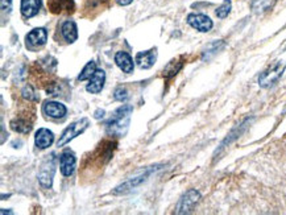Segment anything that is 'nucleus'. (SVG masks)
<instances>
[{
  "instance_id": "obj_1",
  "label": "nucleus",
  "mask_w": 286,
  "mask_h": 215,
  "mask_svg": "<svg viewBox=\"0 0 286 215\" xmlns=\"http://www.w3.org/2000/svg\"><path fill=\"white\" fill-rule=\"evenodd\" d=\"M116 145L117 143L112 139L102 140L94 151L91 152L90 155H87L86 159L83 160L82 169H81L82 177L89 181L96 177L102 172L103 168L111 161Z\"/></svg>"
},
{
  "instance_id": "obj_2",
  "label": "nucleus",
  "mask_w": 286,
  "mask_h": 215,
  "mask_svg": "<svg viewBox=\"0 0 286 215\" xmlns=\"http://www.w3.org/2000/svg\"><path fill=\"white\" fill-rule=\"evenodd\" d=\"M133 112V107L131 105H124L113 112L109 120L105 123V132L111 137H121L128 131L131 115Z\"/></svg>"
},
{
  "instance_id": "obj_3",
  "label": "nucleus",
  "mask_w": 286,
  "mask_h": 215,
  "mask_svg": "<svg viewBox=\"0 0 286 215\" xmlns=\"http://www.w3.org/2000/svg\"><path fill=\"white\" fill-rule=\"evenodd\" d=\"M286 69V62L284 61H276L272 65H269L265 70L259 77V85L263 89H269L273 85L279 82L280 78L283 77Z\"/></svg>"
},
{
  "instance_id": "obj_4",
  "label": "nucleus",
  "mask_w": 286,
  "mask_h": 215,
  "mask_svg": "<svg viewBox=\"0 0 286 215\" xmlns=\"http://www.w3.org/2000/svg\"><path fill=\"white\" fill-rule=\"evenodd\" d=\"M157 168H158V165L151 166V168H148V169H145L144 172H141V173H139L137 176H135V177L129 178L128 181L123 182V184H120V185L113 189L112 194H115V196L128 194V193H131L132 190H135V189L139 188L140 185H143L144 182L147 181L148 178L151 177L152 173L157 170Z\"/></svg>"
},
{
  "instance_id": "obj_5",
  "label": "nucleus",
  "mask_w": 286,
  "mask_h": 215,
  "mask_svg": "<svg viewBox=\"0 0 286 215\" xmlns=\"http://www.w3.org/2000/svg\"><path fill=\"white\" fill-rule=\"evenodd\" d=\"M34 121V107L32 108L23 109L21 112H19L13 119L11 120V128L15 132L19 133H29L33 128Z\"/></svg>"
},
{
  "instance_id": "obj_6",
  "label": "nucleus",
  "mask_w": 286,
  "mask_h": 215,
  "mask_svg": "<svg viewBox=\"0 0 286 215\" xmlns=\"http://www.w3.org/2000/svg\"><path fill=\"white\" fill-rule=\"evenodd\" d=\"M89 125H90V120H89L87 117H82V119H79V120L72 123V124L69 125L68 128L62 132L57 145H58V147H65V145L70 143L73 139H76L77 136L85 132V131L89 128Z\"/></svg>"
},
{
  "instance_id": "obj_7",
  "label": "nucleus",
  "mask_w": 286,
  "mask_h": 215,
  "mask_svg": "<svg viewBox=\"0 0 286 215\" xmlns=\"http://www.w3.org/2000/svg\"><path fill=\"white\" fill-rule=\"evenodd\" d=\"M56 173V157L54 155L48 156L42 161L40 170H38V182L44 189H50L53 185V177Z\"/></svg>"
},
{
  "instance_id": "obj_8",
  "label": "nucleus",
  "mask_w": 286,
  "mask_h": 215,
  "mask_svg": "<svg viewBox=\"0 0 286 215\" xmlns=\"http://www.w3.org/2000/svg\"><path fill=\"white\" fill-rule=\"evenodd\" d=\"M200 193L195 189H190L181 197L176 206V214H189L195 208V205L199 202Z\"/></svg>"
},
{
  "instance_id": "obj_9",
  "label": "nucleus",
  "mask_w": 286,
  "mask_h": 215,
  "mask_svg": "<svg viewBox=\"0 0 286 215\" xmlns=\"http://www.w3.org/2000/svg\"><path fill=\"white\" fill-rule=\"evenodd\" d=\"M48 7L54 15H72L76 12L74 0H48Z\"/></svg>"
},
{
  "instance_id": "obj_10",
  "label": "nucleus",
  "mask_w": 286,
  "mask_h": 215,
  "mask_svg": "<svg viewBox=\"0 0 286 215\" xmlns=\"http://www.w3.org/2000/svg\"><path fill=\"white\" fill-rule=\"evenodd\" d=\"M77 166V159L76 155L72 151L62 152V155L60 157V169L61 173L64 174L65 177H70Z\"/></svg>"
},
{
  "instance_id": "obj_11",
  "label": "nucleus",
  "mask_w": 286,
  "mask_h": 215,
  "mask_svg": "<svg viewBox=\"0 0 286 215\" xmlns=\"http://www.w3.org/2000/svg\"><path fill=\"white\" fill-rule=\"evenodd\" d=\"M188 23L191 25L194 29L199 30V32H208L212 28V20L206 15L202 13H191L188 16Z\"/></svg>"
},
{
  "instance_id": "obj_12",
  "label": "nucleus",
  "mask_w": 286,
  "mask_h": 215,
  "mask_svg": "<svg viewBox=\"0 0 286 215\" xmlns=\"http://www.w3.org/2000/svg\"><path fill=\"white\" fill-rule=\"evenodd\" d=\"M26 45L29 48H38L45 45L48 41V32L45 28H36L26 34Z\"/></svg>"
},
{
  "instance_id": "obj_13",
  "label": "nucleus",
  "mask_w": 286,
  "mask_h": 215,
  "mask_svg": "<svg viewBox=\"0 0 286 215\" xmlns=\"http://www.w3.org/2000/svg\"><path fill=\"white\" fill-rule=\"evenodd\" d=\"M105 82V73L104 70H96L94 76L90 78V83L86 86V90L91 94H99L103 90Z\"/></svg>"
},
{
  "instance_id": "obj_14",
  "label": "nucleus",
  "mask_w": 286,
  "mask_h": 215,
  "mask_svg": "<svg viewBox=\"0 0 286 215\" xmlns=\"http://www.w3.org/2000/svg\"><path fill=\"white\" fill-rule=\"evenodd\" d=\"M53 141H54V133L48 128H40L36 132L34 143H36V147L40 148V149L49 148L53 144Z\"/></svg>"
},
{
  "instance_id": "obj_15",
  "label": "nucleus",
  "mask_w": 286,
  "mask_h": 215,
  "mask_svg": "<svg viewBox=\"0 0 286 215\" xmlns=\"http://www.w3.org/2000/svg\"><path fill=\"white\" fill-rule=\"evenodd\" d=\"M44 112L48 116L53 117V119H60V117H64L66 115L68 108L62 103L49 101V102H45V105H44Z\"/></svg>"
},
{
  "instance_id": "obj_16",
  "label": "nucleus",
  "mask_w": 286,
  "mask_h": 215,
  "mask_svg": "<svg viewBox=\"0 0 286 215\" xmlns=\"http://www.w3.org/2000/svg\"><path fill=\"white\" fill-rule=\"evenodd\" d=\"M156 58H157V52H156V49H152L137 53L135 61L141 69H151L155 65Z\"/></svg>"
},
{
  "instance_id": "obj_17",
  "label": "nucleus",
  "mask_w": 286,
  "mask_h": 215,
  "mask_svg": "<svg viewBox=\"0 0 286 215\" xmlns=\"http://www.w3.org/2000/svg\"><path fill=\"white\" fill-rule=\"evenodd\" d=\"M115 62L120 68V70H123L127 74H131L133 73V69H135V64H133V60L132 57L129 56L127 52H117L115 54Z\"/></svg>"
},
{
  "instance_id": "obj_18",
  "label": "nucleus",
  "mask_w": 286,
  "mask_h": 215,
  "mask_svg": "<svg viewBox=\"0 0 286 215\" xmlns=\"http://www.w3.org/2000/svg\"><path fill=\"white\" fill-rule=\"evenodd\" d=\"M40 8H41V0H21V13L26 19L37 15Z\"/></svg>"
},
{
  "instance_id": "obj_19",
  "label": "nucleus",
  "mask_w": 286,
  "mask_h": 215,
  "mask_svg": "<svg viewBox=\"0 0 286 215\" xmlns=\"http://www.w3.org/2000/svg\"><path fill=\"white\" fill-rule=\"evenodd\" d=\"M61 33L64 36V38L69 44H73V42L77 41L78 38V28H77V24L74 21H65L61 27Z\"/></svg>"
},
{
  "instance_id": "obj_20",
  "label": "nucleus",
  "mask_w": 286,
  "mask_h": 215,
  "mask_svg": "<svg viewBox=\"0 0 286 215\" xmlns=\"http://www.w3.org/2000/svg\"><path fill=\"white\" fill-rule=\"evenodd\" d=\"M95 72H96V64H95L94 61H90V62H89V64L83 68V70L78 76V81L90 80L91 77L94 76Z\"/></svg>"
},
{
  "instance_id": "obj_21",
  "label": "nucleus",
  "mask_w": 286,
  "mask_h": 215,
  "mask_svg": "<svg viewBox=\"0 0 286 215\" xmlns=\"http://www.w3.org/2000/svg\"><path fill=\"white\" fill-rule=\"evenodd\" d=\"M182 68V62L181 61H172L168 66L165 68V70H164V77H166V78H172L173 76H176L180 70H181Z\"/></svg>"
},
{
  "instance_id": "obj_22",
  "label": "nucleus",
  "mask_w": 286,
  "mask_h": 215,
  "mask_svg": "<svg viewBox=\"0 0 286 215\" xmlns=\"http://www.w3.org/2000/svg\"><path fill=\"white\" fill-rule=\"evenodd\" d=\"M231 7H232L231 0H224L222 5L216 9V16H218L219 19H226L227 16L230 15Z\"/></svg>"
},
{
  "instance_id": "obj_23",
  "label": "nucleus",
  "mask_w": 286,
  "mask_h": 215,
  "mask_svg": "<svg viewBox=\"0 0 286 215\" xmlns=\"http://www.w3.org/2000/svg\"><path fill=\"white\" fill-rule=\"evenodd\" d=\"M276 0H255L253 1V11L255 12H263L265 9H268L269 7H272V4L275 3Z\"/></svg>"
},
{
  "instance_id": "obj_24",
  "label": "nucleus",
  "mask_w": 286,
  "mask_h": 215,
  "mask_svg": "<svg viewBox=\"0 0 286 215\" xmlns=\"http://www.w3.org/2000/svg\"><path fill=\"white\" fill-rule=\"evenodd\" d=\"M113 98L119 101V102H124L128 98V91L125 87H117L115 93H113Z\"/></svg>"
},
{
  "instance_id": "obj_25",
  "label": "nucleus",
  "mask_w": 286,
  "mask_h": 215,
  "mask_svg": "<svg viewBox=\"0 0 286 215\" xmlns=\"http://www.w3.org/2000/svg\"><path fill=\"white\" fill-rule=\"evenodd\" d=\"M21 94H23V98L26 99L28 102H30V101H37V97L34 95L33 87L30 86V85H26V86L24 87Z\"/></svg>"
},
{
  "instance_id": "obj_26",
  "label": "nucleus",
  "mask_w": 286,
  "mask_h": 215,
  "mask_svg": "<svg viewBox=\"0 0 286 215\" xmlns=\"http://www.w3.org/2000/svg\"><path fill=\"white\" fill-rule=\"evenodd\" d=\"M12 0H1V9L4 12H11Z\"/></svg>"
},
{
  "instance_id": "obj_27",
  "label": "nucleus",
  "mask_w": 286,
  "mask_h": 215,
  "mask_svg": "<svg viewBox=\"0 0 286 215\" xmlns=\"http://www.w3.org/2000/svg\"><path fill=\"white\" fill-rule=\"evenodd\" d=\"M104 109H96V111H95V119H100V117H103L104 116Z\"/></svg>"
},
{
  "instance_id": "obj_28",
  "label": "nucleus",
  "mask_w": 286,
  "mask_h": 215,
  "mask_svg": "<svg viewBox=\"0 0 286 215\" xmlns=\"http://www.w3.org/2000/svg\"><path fill=\"white\" fill-rule=\"evenodd\" d=\"M132 1H133V0H117V3L120 4V5H128Z\"/></svg>"
}]
</instances>
